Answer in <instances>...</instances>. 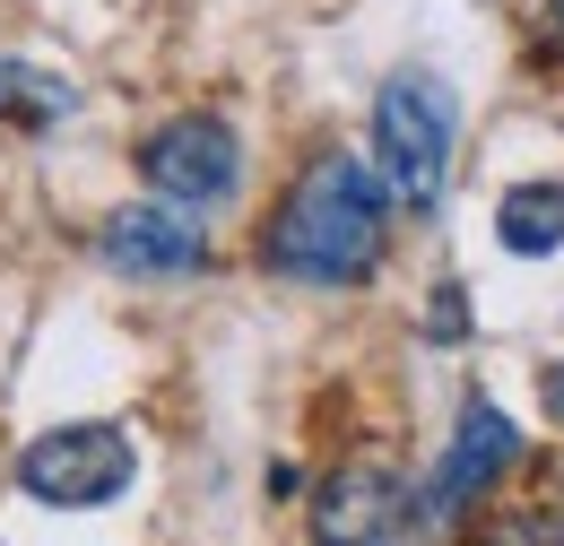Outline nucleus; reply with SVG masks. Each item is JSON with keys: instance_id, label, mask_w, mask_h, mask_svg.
<instances>
[{"instance_id": "nucleus-1", "label": "nucleus", "mask_w": 564, "mask_h": 546, "mask_svg": "<svg viewBox=\"0 0 564 546\" xmlns=\"http://www.w3.org/2000/svg\"><path fill=\"white\" fill-rule=\"evenodd\" d=\"M382 261V192L356 156H322L270 226V270L295 286H356Z\"/></svg>"}, {"instance_id": "nucleus-2", "label": "nucleus", "mask_w": 564, "mask_h": 546, "mask_svg": "<svg viewBox=\"0 0 564 546\" xmlns=\"http://www.w3.org/2000/svg\"><path fill=\"white\" fill-rule=\"evenodd\" d=\"M373 165H382V192L425 217L443 200V174H452V87L425 78V69H400L382 78L373 96Z\"/></svg>"}, {"instance_id": "nucleus-3", "label": "nucleus", "mask_w": 564, "mask_h": 546, "mask_svg": "<svg viewBox=\"0 0 564 546\" xmlns=\"http://www.w3.org/2000/svg\"><path fill=\"white\" fill-rule=\"evenodd\" d=\"M131 469H140V451H131L122 425H53V434H35V443L18 451V485H26L35 503H53V512L113 503V494L131 485Z\"/></svg>"}, {"instance_id": "nucleus-4", "label": "nucleus", "mask_w": 564, "mask_h": 546, "mask_svg": "<svg viewBox=\"0 0 564 546\" xmlns=\"http://www.w3.org/2000/svg\"><path fill=\"white\" fill-rule=\"evenodd\" d=\"M140 174H148V192H156L165 208H209V200L235 192L243 148H235V131H226L217 113H174L165 131H148Z\"/></svg>"}, {"instance_id": "nucleus-5", "label": "nucleus", "mask_w": 564, "mask_h": 546, "mask_svg": "<svg viewBox=\"0 0 564 546\" xmlns=\"http://www.w3.org/2000/svg\"><path fill=\"white\" fill-rule=\"evenodd\" d=\"M512 460H521V425L495 408V400H469V408H460V434H452V451H443V469H434V485H425V521L469 512Z\"/></svg>"}, {"instance_id": "nucleus-6", "label": "nucleus", "mask_w": 564, "mask_h": 546, "mask_svg": "<svg viewBox=\"0 0 564 546\" xmlns=\"http://www.w3.org/2000/svg\"><path fill=\"white\" fill-rule=\"evenodd\" d=\"M200 261H209V243H200V226L174 217V208H122V217H105V270H122V277H192Z\"/></svg>"}, {"instance_id": "nucleus-7", "label": "nucleus", "mask_w": 564, "mask_h": 546, "mask_svg": "<svg viewBox=\"0 0 564 546\" xmlns=\"http://www.w3.org/2000/svg\"><path fill=\"white\" fill-rule=\"evenodd\" d=\"M400 529V478L391 469H339L313 494V546H382Z\"/></svg>"}, {"instance_id": "nucleus-8", "label": "nucleus", "mask_w": 564, "mask_h": 546, "mask_svg": "<svg viewBox=\"0 0 564 546\" xmlns=\"http://www.w3.org/2000/svg\"><path fill=\"white\" fill-rule=\"evenodd\" d=\"M495 234H503V252H521V261L556 252L564 243V183H521V192H503Z\"/></svg>"}, {"instance_id": "nucleus-9", "label": "nucleus", "mask_w": 564, "mask_h": 546, "mask_svg": "<svg viewBox=\"0 0 564 546\" xmlns=\"http://www.w3.org/2000/svg\"><path fill=\"white\" fill-rule=\"evenodd\" d=\"M62 113H70V87H62V78H44V69H26V62H0V122L44 131V122H62Z\"/></svg>"}, {"instance_id": "nucleus-10", "label": "nucleus", "mask_w": 564, "mask_h": 546, "mask_svg": "<svg viewBox=\"0 0 564 546\" xmlns=\"http://www.w3.org/2000/svg\"><path fill=\"white\" fill-rule=\"evenodd\" d=\"M478 546H564V538L547 529V521H503V529H487Z\"/></svg>"}, {"instance_id": "nucleus-11", "label": "nucleus", "mask_w": 564, "mask_h": 546, "mask_svg": "<svg viewBox=\"0 0 564 546\" xmlns=\"http://www.w3.org/2000/svg\"><path fill=\"white\" fill-rule=\"evenodd\" d=\"M547 408L564 416V364H556V373H547Z\"/></svg>"}, {"instance_id": "nucleus-12", "label": "nucleus", "mask_w": 564, "mask_h": 546, "mask_svg": "<svg viewBox=\"0 0 564 546\" xmlns=\"http://www.w3.org/2000/svg\"><path fill=\"white\" fill-rule=\"evenodd\" d=\"M556 26H564V0H556Z\"/></svg>"}]
</instances>
